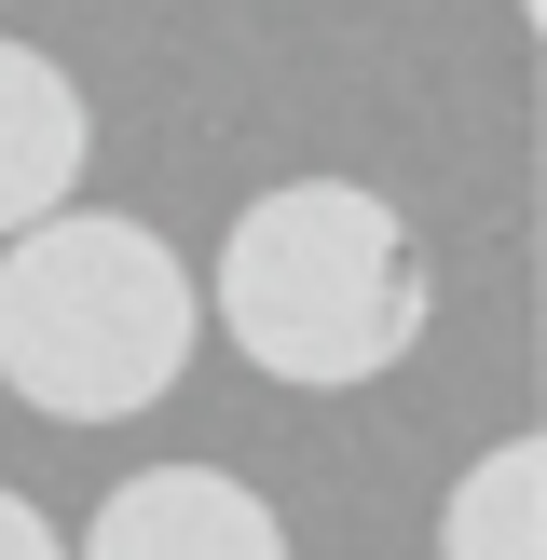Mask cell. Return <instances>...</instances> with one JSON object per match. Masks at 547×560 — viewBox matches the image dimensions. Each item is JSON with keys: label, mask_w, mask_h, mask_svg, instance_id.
<instances>
[{"label": "cell", "mask_w": 547, "mask_h": 560, "mask_svg": "<svg viewBox=\"0 0 547 560\" xmlns=\"http://www.w3.org/2000/svg\"><path fill=\"white\" fill-rule=\"evenodd\" d=\"M206 342L191 260L124 206H55L42 233L0 246V383L42 424H137L178 397Z\"/></svg>", "instance_id": "6da1fadb"}, {"label": "cell", "mask_w": 547, "mask_h": 560, "mask_svg": "<svg viewBox=\"0 0 547 560\" xmlns=\"http://www.w3.org/2000/svg\"><path fill=\"white\" fill-rule=\"evenodd\" d=\"M0 560H69V534H55L27 492H0Z\"/></svg>", "instance_id": "8992f818"}, {"label": "cell", "mask_w": 547, "mask_h": 560, "mask_svg": "<svg viewBox=\"0 0 547 560\" xmlns=\"http://www.w3.org/2000/svg\"><path fill=\"white\" fill-rule=\"evenodd\" d=\"M219 342L260 383L342 397L424 342V246L370 178H274L219 233Z\"/></svg>", "instance_id": "7a4b0ae2"}, {"label": "cell", "mask_w": 547, "mask_h": 560, "mask_svg": "<svg viewBox=\"0 0 547 560\" xmlns=\"http://www.w3.org/2000/svg\"><path fill=\"white\" fill-rule=\"evenodd\" d=\"M82 151H96V124H82V82L55 69L42 42H0V246L42 233V219L82 191Z\"/></svg>", "instance_id": "277c9868"}, {"label": "cell", "mask_w": 547, "mask_h": 560, "mask_svg": "<svg viewBox=\"0 0 547 560\" xmlns=\"http://www.w3.org/2000/svg\"><path fill=\"white\" fill-rule=\"evenodd\" d=\"M438 560H547V452L534 438H492V452L452 479Z\"/></svg>", "instance_id": "5b68a950"}, {"label": "cell", "mask_w": 547, "mask_h": 560, "mask_svg": "<svg viewBox=\"0 0 547 560\" xmlns=\"http://www.w3.org/2000/svg\"><path fill=\"white\" fill-rule=\"evenodd\" d=\"M69 560H288V520L219 465H137V479H109Z\"/></svg>", "instance_id": "3957f363"}]
</instances>
